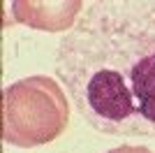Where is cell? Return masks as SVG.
I'll use <instances>...</instances> for the list:
<instances>
[{
  "instance_id": "6da1fadb",
  "label": "cell",
  "mask_w": 155,
  "mask_h": 153,
  "mask_svg": "<svg viewBox=\"0 0 155 153\" xmlns=\"http://www.w3.org/2000/svg\"><path fill=\"white\" fill-rule=\"evenodd\" d=\"M79 116L111 137H155V0H95L56 49Z\"/></svg>"
},
{
  "instance_id": "7a4b0ae2",
  "label": "cell",
  "mask_w": 155,
  "mask_h": 153,
  "mask_svg": "<svg viewBox=\"0 0 155 153\" xmlns=\"http://www.w3.org/2000/svg\"><path fill=\"white\" fill-rule=\"evenodd\" d=\"M70 123L65 90L51 76L32 74L2 90V141L19 148L51 144Z\"/></svg>"
},
{
  "instance_id": "3957f363",
  "label": "cell",
  "mask_w": 155,
  "mask_h": 153,
  "mask_svg": "<svg viewBox=\"0 0 155 153\" xmlns=\"http://www.w3.org/2000/svg\"><path fill=\"white\" fill-rule=\"evenodd\" d=\"M81 0H14V21L46 32H65L77 25L84 14Z\"/></svg>"
},
{
  "instance_id": "277c9868",
  "label": "cell",
  "mask_w": 155,
  "mask_h": 153,
  "mask_svg": "<svg viewBox=\"0 0 155 153\" xmlns=\"http://www.w3.org/2000/svg\"><path fill=\"white\" fill-rule=\"evenodd\" d=\"M109 153H153V151L146 146H116V148H111Z\"/></svg>"
}]
</instances>
